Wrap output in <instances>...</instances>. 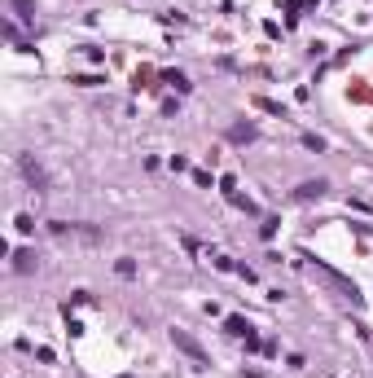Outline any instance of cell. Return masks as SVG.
<instances>
[{
    "mask_svg": "<svg viewBox=\"0 0 373 378\" xmlns=\"http://www.w3.org/2000/svg\"><path fill=\"white\" fill-rule=\"evenodd\" d=\"M48 229H53L57 238H75V242H97V238H101L97 229H79V224H66V220H53Z\"/></svg>",
    "mask_w": 373,
    "mask_h": 378,
    "instance_id": "obj_1",
    "label": "cell"
},
{
    "mask_svg": "<svg viewBox=\"0 0 373 378\" xmlns=\"http://www.w3.org/2000/svg\"><path fill=\"white\" fill-rule=\"evenodd\" d=\"M171 339H176V348H181L185 356H193V365H206V352H202V348H198V343H193L185 330H171Z\"/></svg>",
    "mask_w": 373,
    "mask_h": 378,
    "instance_id": "obj_2",
    "label": "cell"
}]
</instances>
